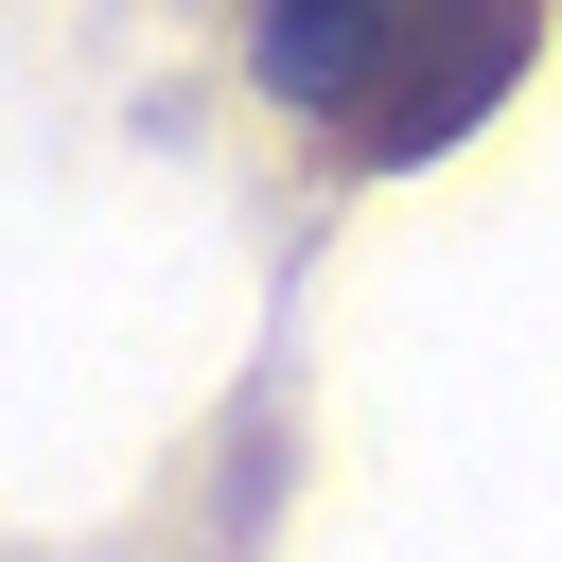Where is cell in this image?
I'll return each instance as SVG.
<instances>
[{
	"label": "cell",
	"mask_w": 562,
	"mask_h": 562,
	"mask_svg": "<svg viewBox=\"0 0 562 562\" xmlns=\"http://www.w3.org/2000/svg\"><path fill=\"white\" fill-rule=\"evenodd\" d=\"M527 53H544V0H404V35H386V88H369L351 158H369V176H404V158L474 140V123L527 88Z\"/></svg>",
	"instance_id": "obj_1"
},
{
	"label": "cell",
	"mask_w": 562,
	"mask_h": 562,
	"mask_svg": "<svg viewBox=\"0 0 562 562\" xmlns=\"http://www.w3.org/2000/svg\"><path fill=\"white\" fill-rule=\"evenodd\" d=\"M386 35H404V0H246V88L351 140L386 88Z\"/></svg>",
	"instance_id": "obj_2"
}]
</instances>
